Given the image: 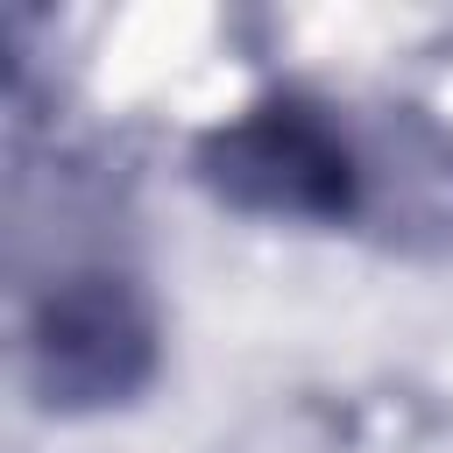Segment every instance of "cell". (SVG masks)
I'll return each instance as SVG.
<instances>
[{"label": "cell", "mask_w": 453, "mask_h": 453, "mask_svg": "<svg viewBox=\"0 0 453 453\" xmlns=\"http://www.w3.org/2000/svg\"><path fill=\"white\" fill-rule=\"evenodd\" d=\"M191 177L241 219L361 234L389 219V156L319 92H269L198 134Z\"/></svg>", "instance_id": "1"}, {"label": "cell", "mask_w": 453, "mask_h": 453, "mask_svg": "<svg viewBox=\"0 0 453 453\" xmlns=\"http://www.w3.org/2000/svg\"><path fill=\"white\" fill-rule=\"evenodd\" d=\"M163 326L142 276L78 262L50 276L21 311V382L50 418H99L156 382Z\"/></svg>", "instance_id": "2"}]
</instances>
